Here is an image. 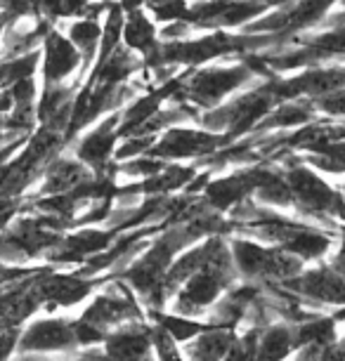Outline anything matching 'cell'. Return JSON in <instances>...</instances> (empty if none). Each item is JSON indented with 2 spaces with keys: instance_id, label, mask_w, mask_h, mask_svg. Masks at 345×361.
Listing matches in <instances>:
<instances>
[{
  "instance_id": "cell-1",
  "label": "cell",
  "mask_w": 345,
  "mask_h": 361,
  "mask_svg": "<svg viewBox=\"0 0 345 361\" xmlns=\"http://www.w3.org/2000/svg\"><path fill=\"white\" fill-rule=\"evenodd\" d=\"M239 281V271L234 267L229 243L225 236L218 238L211 257L180 286L175 293L173 310L185 317L206 314L215 302L222 298L229 286Z\"/></svg>"
},
{
  "instance_id": "cell-2",
  "label": "cell",
  "mask_w": 345,
  "mask_h": 361,
  "mask_svg": "<svg viewBox=\"0 0 345 361\" xmlns=\"http://www.w3.org/2000/svg\"><path fill=\"white\" fill-rule=\"evenodd\" d=\"M258 76L246 62L232 66H204V69H189L180 90L173 94L180 104L194 106L196 111H211L220 106L229 94L241 90L246 83ZM171 99V102H173Z\"/></svg>"
},
{
  "instance_id": "cell-3",
  "label": "cell",
  "mask_w": 345,
  "mask_h": 361,
  "mask_svg": "<svg viewBox=\"0 0 345 361\" xmlns=\"http://www.w3.org/2000/svg\"><path fill=\"white\" fill-rule=\"evenodd\" d=\"M229 253H232L234 267L243 281H286L301 274L305 262L301 257L286 253L279 246H262V243L248 241V238H232L229 241Z\"/></svg>"
},
{
  "instance_id": "cell-4",
  "label": "cell",
  "mask_w": 345,
  "mask_h": 361,
  "mask_svg": "<svg viewBox=\"0 0 345 361\" xmlns=\"http://www.w3.org/2000/svg\"><path fill=\"white\" fill-rule=\"evenodd\" d=\"M284 177H286V185L293 196V208L301 215L315 217V220H331L345 203L343 192L331 187L320 175V170L308 166L303 159L286 163Z\"/></svg>"
},
{
  "instance_id": "cell-5",
  "label": "cell",
  "mask_w": 345,
  "mask_h": 361,
  "mask_svg": "<svg viewBox=\"0 0 345 361\" xmlns=\"http://www.w3.org/2000/svg\"><path fill=\"white\" fill-rule=\"evenodd\" d=\"M227 135L206 130V128H182L171 126L157 135V142L150 147L147 156L161 161H182V159H208L218 149L227 147Z\"/></svg>"
},
{
  "instance_id": "cell-6",
  "label": "cell",
  "mask_w": 345,
  "mask_h": 361,
  "mask_svg": "<svg viewBox=\"0 0 345 361\" xmlns=\"http://www.w3.org/2000/svg\"><path fill=\"white\" fill-rule=\"evenodd\" d=\"M78 319L95 326V329L109 333L111 326H121L126 322L142 319L140 300H135L131 286L123 283L121 279H114V286H109L102 295L95 298Z\"/></svg>"
},
{
  "instance_id": "cell-7",
  "label": "cell",
  "mask_w": 345,
  "mask_h": 361,
  "mask_svg": "<svg viewBox=\"0 0 345 361\" xmlns=\"http://www.w3.org/2000/svg\"><path fill=\"white\" fill-rule=\"evenodd\" d=\"M270 166H251L234 170L232 175L225 177H211L208 185L204 187V203L215 213H227L241 206L243 201H248L255 194V189L260 187L262 177L267 175Z\"/></svg>"
},
{
  "instance_id": "cell-8",
  "label": "cell",
  "mask_w": 345,
  "mask_h": 361,
  "mask_svg": "<svg viewBox=\"0 0 345 361\" xmlns=\"http://www.w3.org/2000/svg\"><path fill=\"white\" fill-rule=\"evenodd\" d=\"M73 73H78V83H83V57L66 33L50 26L40 40V78L43 83H66Z\"/></svg>"
},
{
  "instance_id": "cell-9",
  "label": "cell",
  "mask_w": 345,
  "mask_h": 361,
  "mask_svg": "<svg viewBox=\"0 0 345 361\" xmlns=\"http://www.w3.org/2000/svg\"><path fill=\"white\" fill-rule=\"evenodd\" d=\"M282 286L301 300H310L315 305L345 307V279L329 262H320L317 267L303 269L293 279L282 281Z\"/></svg>"
},
{
  "instance_id": "cell-10",
  "label": "cell",
  "mask_w": 345,
  "mask_h": 361,
  "mask_svg": "<svg viewBox=\"0 0 345 361\" xmlns=\"http://www.w3.org/2000/svg\"><path fill=\"white\" fill-rule=\"evenodd\" d=\"M119 123L121 111H111L99 118V123L87 130L73 147V156L92 170V173H104L114 163V152L119 147Z\"/></svg>"
},
{
  "instance_id": "cell-11",
  "label": "cell",
  "mask_w": 345,
  "mask_h": 361,
  "mask_svg": "<svg viewBox=\"0 0 345 361\" xmlns=\"http://www.w3.org/2000/svg\"><path fill=\"white\" fill-rule=\"evenodd\" d=\"M116 231L114 229H102L97 224L92 227H76V231L71 234H62V241L47 253V262L50 264H83L85 260H90L92 255L102 253L116 241Z\"/></svg>"
},
{
  "instance_id": "cell-12",
  "label": "cell",
  "mask_w": 345,
  "mask_h": 361,
  "mask_svg": "<svg viewBox=\"0 0 345 361\" xmlns=\"http://www.w3.org/2000/svg\"><path fill=\"white\" fill-rule=\"evenodd\" d=\"M73 322L64 317H47L29 324L19 333L17 350L22 354L31 352H69L76 350Z\"/></svg>"
},
{
  "instance_id": "cell-13",
  "label": "cell",
  "mask_w": 345,
  "mask_h": 361,
  "mask_svg": "<svg viewBox=\"0 0 345 361\" xmlns=\"http://www.w3.org/2000/svg\"><path fill=\"white\" fill-rule=\"evenodd\" d=\"M102 345L107 361H157L152 345V326L142 319L116 326L109 331Z\"/></svg>"
},
{
  "instance_id": "cell-14",
  "label": "cell",
  "mask_w": 345,
  "mask_h": 361,
  "mask_svg": "<svg viewBox=\"0 0 345 361\" xmlns=\"http://www.w3.org/2000/svg\"><path fill=\"white\" fill-rule=\"evenodd\" d=\"M92 175V170L83 166L76 156H55L43 170V185L38 189V196H55L71 192L80 182H85Z\"/></svg>"
},
{
  "instance_id": "cell-15",
  "label": "cell",
  "mask_w": 345,
  "mask_h": 361,
  "mask_svg": "<svg viewBox=\"0 0 345 361\" xmlns=\"http://www.w3.org/2000/svg\"><path fill=\"white\" fill-rule=\"evenodd\" d=\"M220 236L222 234H213V236H206L201 243H192L189 248H185V253H180L171 262V267L166 271V295L168 298H173L180 286L185 283L187 279L208 260V257H211Z\"/></svg>"
},
{
  "instance_id": "cell-16",
  "label": "cell",
  "mask_w": 345,
  "mask_h": 361,
  "mask_svg": "<svg viewBox=\"0 0 345 361\" xmlns=\"http://www.w3.org/2000/svg\"><path fill=\"white\" fill-rule=\"evenodd\" d=\"M123 45L128 50H133L135 54H140L142 62H145L147 57H152V54L157 52V47L161 45L157 24H154V19L145 12V8L126 12Z\"/></svg>"
},
{
  "instance_id": "cell-17",
  "label": "cell",
  "mask_w": 345,
  "mask_h": 361,
  "mask_svg": "<svg viewBox=\"0 0 345 361\" xmlns=\"http://www.w3.org/2000/svg\"><path fill=\"white\" fill-rule=\"evenodd\" d=\"M234 329H220V326H208L204 333H199L194 340L185 343V357L189 361H222L234 343Z\"/></svg>"
},
{
  "instance_id": "cell-18",
  "label": "cell",
  "mask_w": 345,
  "mask_h": 361,
  "mask_svg": "<svg viewBox=\"0 0 345 361\" xmlns=\"http://www.w3.org/2000/svg\"><path fill=\"white\" fill-rule=\"evenodd\" d=\"M293 352V324L272 322L260 331L255 361H286Z\"/></svg>"
},
{
  "instance_id": "cell-19",
  "label": "cell",
  "mask_w": 345,
  "mask_h": 361,
  "mask_svg": "<svg viewBox=\"0 0 345 361\" xmlns=\"http://www.w3.org/2000/svg\"><path fill=\"white\" fill-rule=\"evenodd\" d=\"M66 38L76 45V50L83 57V76H87L95 57H97L99 38H102V22L92 17L71 19L69 26H66Z\"/></svg>"
},
{
  "instance_id": "cell-20",
  "label": "cell",
  "mask_w": 345,
  "mask_h": 361,
  "mask_svg": "<svg viewBox=\"0 0 345 361\" xmlns=\"http://www.w3.org/2000/svg\"><path fill=\"white\" fill-rule=\"evenodd\" d=\"M338 340V322L336 317L331 314H315L305 319V322L293 324V347L301 350V347H327Z\"/></svg>"
},
{
  "instance_id": "cell-21",
  "label": "cell",
  "mask_w": 345,
  "mask_h": 361,
  "mask_svg": "<svg viewBox=\"0 0 345 361\" xmlns=\"http://www.w3.org/2000/svg\"><path fill=\"white\" fill-rule=\"evenodd\" d=\"M147 314L154 322V326H159L161 331H166L178 345H185L189 340H194L199 333H204L208 326V322H199L196 317H185L178 314V312H164V310H147Z\"/></svg>"
},
{
  "instance_id": "cell-22",
  "label": "cell",
  "mask_w": 345,
  "mask_h": 361,
  "mask_svg": "<svg viewBox=\"0 0 345 361\" xmlns=\"http://www.w3.org/2000/svg\"><path fill=\"white\" fill-rule=\"evenodd\" d=\"M142 8L150 10V15L161 24L187 22L189 15L187 0H142Z\"/></svg>"
},
{
  "instance_id": "cell-23",
  "label": "cell",
  "mask_w": 345,
  "mask_h": 361,
  "mask_svg": "<svg viewBox=\"0 0 345 361\" xmlns=\"http://www.w3.org/2000/svg\"><path fill=\"white\" fill-rule=\"evenodd\" d=\"M262 329L248 326L246 333L234 338V343L229 345V350L222 361H255V352H258V338Z\"/></svg>"
},
{
  "instance_id": "cell-24",
  "label": "cell",
  "mask_w": 345,
  "mask_h": 361,
  "mask_svg": "<svg viewBox=\"0 0 345 361\" xmlns=\"http://www.w3.org/2000/svg\"><path fill=\"white\" fill-rule=\"evenodd\" d=\"M152 345L157 352L159 361H187L178 350V343L168 336L166 331H161L159 326H152Z\"/></svg>"
},
{
  "instance_id": "cell-25",
  "label": "cell",
  "mask_w": 345,
  "mask_h": 361,
  "mask_svg": "<svg viewBox=\"0 0 345 361\" xmlns=\"http://www.w3.org/2000/svg\"><path fill=\"white\" fill-rule=\"evenodd\" d=\"M313 106H315V111H322V114H329V116H343L345 118V87L315 97Z\"/></svg>"
},
{
  "instance_id": "cell-26",
  "label": "cell",
  "mask_w": 345,
  "mask_h": 361,
  "mask_svg": "<svg viewBox=\"0 0 345 361\" xmlns=\"http://www.w3.org/2000/svg\"><path fill=\"white\" fill-rule=\"evenodd\" d=\"M0 12H5L12 24H15L17 19H24V17H36L38 19V12H36L33 0H0Z\"/></svg>"
},
{
  "instance_id": "cell-27",
  "label": "cell",
  "mask_w": 345,
  "mask_h": 361,
  "mask_svg": "<svg viewBox=\"0 0 345 361\" xmlns=\"http://www.w3.org/2000/svg\"><path fill=\"white\" fill-rule=\"evenodd\" d=\"M36 269H33V267H22V264H5V262H0V288H5V286L15 283V281H19V279L33 274Z\"/></svg>"
},
{
  "instance_id": "cell-28",
  "label": "cell",
  "mask_w": 345,
  "mask_h": 361,
  "mask_svg": "<svg viewBox=\"0 0 345 361\" xmlns=\"http://www.w3.org/2000/svg\"><path fill=\"white\" fill-rule=\"evenodd\" d=\"M19 329H3L0 331V361H10L19 343Z\"/></svg>"
},
{
  "instance_id": "cell-29",
  "label": "cell",
  "mask_w": 345,
  "mask_h": 361,
  "mask_svg": "<svg viewBox=\"0 0 345 361\" xmlns=\"http://www.w3.org/2000/svg\"><path fill=\"white\" fill-rule=\"evenodd\" d=\"M329 264L345 279V227L341 229V246H338V253L331 257Z\"/></svg>"
},
{
  "instance_id": "cell-30",
  "label": "cell",
  "mask_w": 345,
  "mask_h": 361,
  "mask_svg": "<svg viewBox=\"0 0 345 361\" xmlns=\"http://www.w3.org/2000/svg\"><path fill=\"white\" fill-rule=\"evenodd\" d=\"M15 83V73H12V59L3 57L0 59V90Z\"/></svg>"
},
{
  "instance_id": "cell-31",
  "label": "cell",
  "mask_w": 345,
  "mask_h": 361,
  "mask_svg": "<svg viewBox=\"0 0 345 361\" xmlns=\"http://www.w3.org/2000/svg\"><path fill=\"white\" fill-rule=\"evenodd\" d=\"M320 361H345V352H343L341 343L336 340V343H331V345L324 347Z\"/></svg>"
},
{
  "instance_id": "cell-32",
  "label": "cell",
  "mask_w": 345,
  "mask_h": 361,
  "mask_svg": "<svg viewBox=\"0 0 345 361\" xmlns=\"http://www.w3.org/2000/svg\"><path fill=\"white\" fill-rule=\"evenodd\" d=\"M116 3L121 5V10H123V12H131V10L142 8V0H116Z\"/></svg>"
},
{
  "instance_id": "cell-33",
  "label": "cell",
  "mask_w": 345,
  "mask_h": 361,
  "mask_svg": "<svg viewBox=\"0 0 345 361\" xmlns=\"http://www.w3.org/2000/svg\"><path fill=\"white\" fill-rule=\"evenodd\" d=\"M8 26H12L10 17L5 15V12H0V38H3V33H5V31H8Z\"/></svg>"
},
{
  "instance_id": "cell-34",
  "label": "cell",
  "mask_w": 345,
  "mask_h": 361,
  "mask_svg": "<svg viewBox=\"0 0 345 361\" xmlns=\"http://www.w3.org/2000/svg\"><path fill=\"white\" fill-rule=\"evenodd\" d=\"M336 217H338V220H341V222L345 224V203L341 206V210H338V215H336Z\"/></svg>"
},
{
  "instance_id": "cell-35",
  "label": "cell",
  "mask_w": 345,
  "mask_h": 361,
  "mask_svg": "<svg viewBox=\"0 0 345 361\" xmlns=\"http://www.w3.org/2000/svg\"><path fill=\"white\" fill-rule=\"evenodd\" d=\"M338 343H341V347H343V352H345V336H343L341 340H338Z\"/></svg>"
},
{
  "instance_id": "cell-36",
  "label": "cell",
  "mask_w": 345,
  "mask_h": 361,
  "mask_svg": "<svg viewBox=\"0 0 345 361\" xmlns=\"http://www.w3.org/2000/svg\"><path fill=\"white\" fill-rule=\"evenodd\" d=\"M22 361H43V359H31V357H24Z\"/></svg>"
},
{
  "instance_id": "cell-37",
  "label": "cell",
  "mask_w": 345,
  "mask_h": 361,
  "mask_svg": "<svg viewBox=\"0 0 345 361\" xmlns=\"http://www.w3.org/2000/svg\"><path fill=\"white\" fill-rule=\"evenodd\" d=\"M87 3H95V0H87Z\"/></svg>"
}]
</instances>
